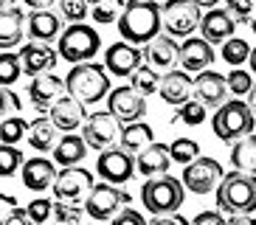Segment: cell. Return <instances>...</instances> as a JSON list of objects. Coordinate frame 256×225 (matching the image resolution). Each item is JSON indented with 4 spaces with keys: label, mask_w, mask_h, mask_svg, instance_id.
Masks as SVG:
<instances>
[{
    "label": "cell",
    "mask_w": 256,
    "mask_h": 225,
    "mask_svg": "<svg viewBox=\"0 0 256 225\" xmlns=\"http://www.w3.org/2000/svg\"><path fill=\"white\" fill-rule=\"evenodd\" d=\"M0 225H34V220L28 217V211H26V208L14 206V208L8 211L6 217L0 220Z\"/></svg>",
    "instance_id": "obj_46"
},
{
    "label": "cell",
    "mask_w": 256,
    "mask_h": 225,
    "mask_svg": "<svg viewBox=\"0 0 256 225\" xmlns=\"http://www.w3.org/2000/svg\"><path fill=\"white\" fill-rule=\"evenodd\" d=\"M107 110L113 112L121 124L141 121L144 112H146V96L138 93L132 84H118V88H113L110 96H107Z\"/></svg>",
    "instance_id": "obj_13"
},
{
    "label": "cell",
    "mask_w": 256,
    "mask_h": 225,
    "mask_svg": "<svg viewBox=\"0 0 256 225\" xmlns=\"http://www.w3.org/2000/svg\"><path fill=\"white\" fill-rule=\"evenodd\" d=\"M60 138H62L60 130H56V124L48 116H40V118L31 121L28 135H26V141H28V146L34 152H54V146H56Z\"/></svg>",
    "instance_id": "obj_27"
},
{
    "label": "cell",
    "mask_w": 256,
    "mask_h": 225,
    "mask_svg": "<svg viewBox=\"0 0 256 225\" xmlns=\"http://www.w3.org/2000/svg\"><path fill=\"white\" fill-rule=\"evenodd\" d=\"M226 178V172H222V166H220V160H214V158H197V160H192V164L183 166V188L186 192H192V194H211V192H217L220 180Z\"/></svg>",
    "instance_id": "obj_9"
},
{
    "label": "cell",
    "mask_w": 256,
    "mask_h": 225,
    "mask_svg": "<svg viewBox=\"0 0 256 225\" xmlns=\"http://www.w3.org/2000/svg\"><path fill=\"white\" fill-rule=\"evenodd\" d=\"M152 141H155V132H152V127L146 121H132V124H124L121 127V146L130 150L132 155H138Z\"/></svg>",
    "instance_id": "obj_30"
},
{
    "label": "cell",
    "mask_w": 256,
    "mask_h": 225,
    "mask_svg": "<svg viewBox=\"0 0 256 225\" xmlns=\"http://www.w3.org/2000/svg\"><path fill=\"white\" fill-rule=\"evenodd\" d=\"M228 82V93H234V96H248L250 90H254V74L250 70H242V68H231V74L226 76Z\"/></svg>",
    "instance_id": "obj_40"
},
{
    "label": "cell",
    "mask_w": 256,
    "mask_h": 225,
    "mask_svg": "<svg viewBox=\"0 0 256 225\" xmlns=\"http://www.w3.org/2000/svg\"><path fill=\"white\" fill-rule=\"evenodd\" d=\"M206 110H208V107L200 104L197 98H188L186 104L178 107V116H174V121H178V124H186V127H200V124L206 121V116H208Z\"/></svg>",
    "instance_id": "obj_36"
},
{
    "label": "cell",
    "mask_w": 256,
    "mask_h": 225,
    "mask_svg": "<svg viewBox=\"0 0 256 225\" xmlns=\"http://www.w3.org/2000/svg\"><path fill=\"white\" fill-rule=\"evenodd\" d=\"M178 62H180V70H186V74H203L214 65V48L203 37H186L180 42Z\"/></svg>",
    "instance_id": "obj_19"
},
{
    "label": "cell",
    "mask_w": 256,
    "mask_h": 225,
    "mask_svg": "<svg viewBox=\"0 0 256 225\" xmlns=\"http://www.w3.org/2000/svg\"><path fill=\"white\" fill-rule=\"evenodd\" d=\"M248 104H250V110H254V116H256V84H254V90L248 93Z\"/></svg>",
    "instance_id": "obj_54"
},
{
    "label": "cell",
    "mask_w": 256,
    "mask_h": 225,
    "mask_svg": "<svg viewBox=\"0 0 256 225\" xmlns=\"http://www.w3.org/2000/svg\"><path fill=\"white\" fill-rule=\"evenodd\" d=\"M93 186H96V180H93V174L88 169H82V166H65L62 172H56V180H54V197L60 202L82 206Z\"/></svg>",
    "instance_id": "obj_12"
},
{
    "label": "cell",
    "mask_w": 256,
    "mask_h": 225,
    "mask_svg": "<svg viewBox=\"0 0 256 225\" xmlns=\"http://www.w3.org/2000/svg\"><path fill=\"white\" fill-rule=\"evenodd\" d=\"M124 6H127V0H93L90 3V17H93V22H98V26H104V22H118Z\"/></svg>",
    "instance_id": "obj_31"
},
{
    "label": "cell",
    "mask_w": 256,
    "mask_h": 225,
    "mask_svg": "<svg viewBox=\"0 0 256 225\" xmlns=\"http://www.w3.org/2000/svg\"><path fill=\"white\" fill-rule=\"evenodd\" d=\"M169 164H172V155H169V146L166 144L152 141L150 146H144L136 155V172H141L144 178H158V174L169 172Z\"/></svg>",
    "instance_id": "obj_24"
},
{
    "label": "cell",
    "mask_w": 256,
    "mask_h": 225,
    "mask_svg": "<svg viewBox=\"0 0 256 225\" xmlns=\"http://www.w3.org/2000/svg\"><path fill=\"white\" fill-rule=\"evenodd\" d=\"M141 65H144V48L130 45V42H124V40H118L116 45H110L104 51L107 74L118 76V79H130Z\"/></svg>",
    "instance_id": "obj_14"
},
{
    "label": "cell",
    "mask_w": 256,
    "mask_h": 225,
    "mask_svg": "<svg viewBox=\"0 0 256 225\" xmlns=\"http://www.w3.org/2000/svg\"><path fill=\"white\" fill-rule=\"evenodd\" d=\"M158 96L164 98V104H172V107L186 104L188 98L194 96V79L186 70H180V68H172V70H166L160 76Z\"/></svg>",
    "instance_id": "obj_16"
},
{
    "label": "cell",
    "mask_w": 256,
    "mask_h": 225,
    "mask_svg": "<svg viewBox=\"0 0 256 225\" xmlns=\"http://www.w3.org/2000/svg\"><path fill=\"white\" fill-rule=\"evenodd\" d=\"M226 8H228V14L236 20V26L240 22H250L256 14V0H226Z\"/></svg>",
    "instance_id": "obj_42"
},
{
    "label": "cell",
    "mask_w": 256,
    "mask_h": 225,
    "mask_svg": "<svg viewBox=\"0 0 256 225\" xmlns=\"http://www.w3.org/2000/svg\"><path fill=\"white\" fill-rule=\"evenodd\" d=\"M248 56H250V45L245 42V40L231 37V40L222 42V60H226L231 68H240L242 62H248Z\"/></svg>",
    "instance_id": "obj_37"
},
{
    "label": "cell",
    "mask_w": 256,
    "mask_h": 225,
    "mask_svg": "<svg viewBox=\"0 0 256 225\" xmlns=\"http://www.w3.org/2000/svg\"><path fill=\"white\" fill-rule=\"evenodd\" d=\"M26 135H28V121H26L23 116H8V118L0 121V141L3 144L17 146Z\"/></svg>",
    "instance_id": "obj_32"
},
{
    "label": "cell",
    "mask_w": 256,
    "mask_h": 225,
    "mask_svg": "<svg viewBox=\"0 0 256 225\" xmlns=\"http://www.w3.org/2000/svg\"><path fill=\"white\" fill-rule=\"evenodd\" d=\"M250 31L256 34V14H254V20H250Z\"/></svg>",
    "instance_id": "obj_56"
},
{
    "label": "cell",
    "mask_w": 256,
    "mask_h": 225,
    "mask_svg": "<svg viewBox=\"0 0 256 225\" xmlns=\"http://www.w3.org/2000/svg\"><path fill=\"white\" fill-rule=\"evenodd\" d=\"M200 20H203V8L197 6L194 0H166L160 6V26H164V34L169 37H192L197 28H200Z\"/></svg>",
    "instance_id": "obj_7"
},
{
    "label": "cell",
    "mask_w": 256,
    "mask_h": 225,
    "mask_svg": "<svg viewBox=\"0 0 256 225\" xmlns=\"http://www.w3.org/2000/svg\"><path fill=\"white\" fill-rule=\"evenodd\" d=\"M26 34V14L17 6L0 8V48L12 51L14 45H20Z\"/></svg>",
    "instance_id": "obj_26"
},
{
    "label": "cell",
    "mask_w": 256,
    "mask_h": 225,
    "mask_svg": "<svg viewBox=\"0 0 256 225\" xmlns=\"http://www.w3.org/2000/svg\"><path fill=\"white\" fill-rule=\"evenodd\" d=\"M20 74H23L20 54H12V51L0 54V88H12L20 79Z\"/></svg>",
    "instance_id": "obj_35"
},
{
    "label": "cell",
    "mask_w": 256,
    "mask_h": 225,
    "mask_svg": "<svg viewBox=\"0 0 256 225\" xmlns=\"http://www.w3.org/2000/svg\"><path fill=\"white\" fill-rule=\"evenodd\" d=\"M183 200H186V188H183L180 180L172 178L169 172L158 174V178H150L141 186V202L152 217H158V214H174L183 206Z\"/></svg>",
    "instance_id": "obj_5"
},
{
    "label": "cell",
    "mask_w": 256,
    "mask_h": 225,
    "mask_svg": "<svg viewBox=\"0 0 256 225\" xmlns=\"http://www.w3.org/2000/svg\"><path fill=\"white\" fill-rule=\"evenodd\" d=\"M17 169H23V152L12 144H0V178H12Z\"/></svg>",
    "instance_id": "obj_39"
},
{
    "label": "cell",
    "mask_w": 256,
    "mask_h": 225,
    "mask_svg": "<svg viewBox=\"0 0 256 225\" xmlns=\"http://www.w3.org/2000/svg\"><path fill=\"white\" fill-rule=\"evenodd\" d=\"M26 211H28V217L34 220V225H42V222H48V217L54 214V200L37 197V200H31L28 206H26Z\"/></svg>",
    "instance_id": "obj_43"
},
{
    "label": "cell",
    "mask_w": 256,
    "mask_h": 225,
    "mask_svg": "<svg viewBox=\"0 0 256 225\" xmlns=\"http://www.w3.org/2000/svg\"><path fill=\"white\" fill-rule=\"evenodd\" d=\"M90 3L93 0H60V12L70 26L74 22H84L90 17Z\"/></svg>",
    "instance_id": "obj_41"
},
{
    "label": "cell",
    "mask_w": 256,
    "mask_h": 225,
    "mask_svg": "<svg viewBox=\"0 0 256 225\" xmlns=\"http://www.w3.org/2000/svg\"><path fill=\"white\" fill-rule=\"evenodd\" d=\"M82 225H84V222H82ZM88 225H96V222H88Z\"/></svg>",
    "instance_id": "obj_57"
},
{
    "label": "cell",
    "mask_w": 256,
    "mask_h": 225,
    "mask_svg": "<svg viewBox=\"0 0 256 225\" xmlns=\"http://www.w3.org/2000/svg\"><path fill=\"white\" fill-rule=\"evenodd\" d=\"M14 206H17L14 197H12V194H3V192H0V220L6 217V214H8L12 208H14Z\"/></svg>",
    "instance_id": "obj_49"
},
{
    "label": "cell",
    "mask_w": 256,
    "mask_h": 225,
    "mask_svg": "<svg viewBox=\"0 0 256 225\" xmlns=\"http://www.w3.org/2000/svg\"><path fill=\"white\" fill-rule=\"evenodd\" d=\"M65 90L88 107V104L104 102L113 88H110V74H107L104 65H98V62H82V65H74L68 70V76H65Z\"/></svg>",
    "instance_id": "obj_2"
},
{
    "label": "cell",
    "mask_w": 256,
    "mask_h": 225,
    "mask_svg": "<svg viewBox=\"0 0 256 225\" xmlns=\"http://www.w3.org/2000/svg\"><path fill=\"white\" fill-rule=\"evenodd\" d=\"M169 155H172V164H192L200 158V144L194 138H174L169 144Z\"/></svg>",
    "instance_id": "obj_34"
},
{
    "label": "cell",
    "mask_w": 256,
    "mask_h": 225,
    "mask_svg": "<svg viewBox=\"0 0 256 225\" xmlns=\"http://www.w3.org/2000/svg\"><path fill=\"white\" fill-rule=\"evenodd\" d=\"M28 102L34 104V110H40V112H48V107L56 102V98H62L68 90H65V79H60V76L54 74H40V76H34L28 82Z\"/></svg>",
    "instance_id": "obj_15"
},
{
    "label": "cell",
    "mask_w": 256,
    "mask_h": 225,
    "mask_svg": "<svg viewBox=\"0 0 256 225\" xmlns=\"http://www.w3.org/2000/svg\"><path fill=\"white\" fill-rule=\"evenodd\" d=\"M248 68H250V74L256 76V48H250V56H248Z\"/></svg>",
    "instance_id": "obj_53"
},
{
    "label": "cell",
    "mask_w": 256,
    "mask_h": 225,
    "mask_svg": "<svg viewBox=\"0 0 256 225\" xmlns=\"http://www.w3.org/2000/svg\"><path fill=\"white\" fill-rule=\"evenodd\" d=\"M127 202H130V194L121 192L118 186H113V183H96L82 206H84V211H88V217H90L93 222H107V220H113L121 208H127Z\"/></svg>",
    "instance_id": "obj_8"
},
{
    "label": "cell",
    "mask_w": 256,
    "mask_h": 225,
    "mask_svg": "<svg viewBox=\"0 0 256 225\" xmlns=\"http://www.w3.org/2000/svg\"><path fill=\"white\" fill-rule=\"evenodd\" d=\"M217 208L222 214H254L256 211V174L245 172H231L220 180L217 186Z\"/></svg>",
    "instance_id": "obj_3"
},
{
    "label": "cell",
    "mask_w": 256,
    "mask_h": 225,
    "mask_svg": "<svg viewBox=\"0 0 256 225\" xmlns=\"http://www.w3.org/2000/svg\"><path fill=\"white\" fill-rule=\"evenodd\" d=\"M60 62V51H54L51 45L46 42H34L28 40V45L20 48V65H23V74H28L31 79L40 74H51Z\"/></svg>",
    "instance_id": "obj_17"
},
{
    "label": "cell",
    "mask_w": 256,
    "mask_h": 225,
    "mask_svg": "<svg viewBox=\"0 0 256 225\" xmlns=\"http://www.w3.org/2000/svg\"><path fill=\"white\" fill-rule=\"evenodd\" d=\"M234 28H236V20L228 14V8H208L200 20V34H203L206 42L217 45V42H226V40L234 37Z\"/></svg>",
    "instance_id": "obj_22"
},
{
    "label": "cell",
    "mask_w": 256,
    "mask_h": 225,
    "mask_svg": "<svg viewBox=\"0 0 256 225\" xmlns=\"http://www.w3.org/2000/svg\"><path fill=\"white\" fill-rule=\"evenodd\" d=\"M192 225H228V220L222 217V211H200Z\"/></svg>",
    "instance_id": "obj_47"
},
{
    "label": "cell",
    "mask_w": 256,
    "mask_h": 225,
    "mask_svg": "<svg viewBox=\"0 0 256 225\" xmlns=\"http://www.w3.org/2000/svg\"><path fill=\"white\" fill-rule=\"evenodd\" d=\"M26 34L34 42H54L56 37H62V20L60 14H54L51 8H42V12H31L26 17Z\"/></svg>",
    "instance_id": "obj_23"
},
{
    "label": "cell",
    "mask_w": 256,
    "mask_h": 225,
    "mask_svg": "<svg viewBox=\"0 0 256 225\" xmlns=\"http://www.w3.org/2000/svg\"><path fill=\"white\" fill-rule=\"evenodd\" d=\"M194 3H197L200 8H217L220 3H222V0H194Z\"/></svg>",
    "instance_id": "obj_52"
},
{
    "label": "cell",
    "mask_w": 256,
    "mask_h": 225,
    "mask_svg": "<svg viewBox=\"0 0 256 225\" xmlns=\"http://www.w3.org/2000/svg\"><path fill=\"white\" fill-rule=\"evenodd\" d=\"M228 225H256V217L254 214H231Z\"/></svg>",
    "instance_id": "obj_50"
},
{
    "label": "cell",
    "mask_w": 256,
    "mask_h": 225,
    "mask_svg": "<svg viewBox=\"0 0 256 225\" xmlns=\"http://www.w3.org/2000/svg\"><path fill=\"white\" fill-rule=\"evenodd\" d=\"M26 6L31 8V12H42V8H48L54 3V0H23Z\"/></svg>",
    "instance_id": "obj_51"
},
{
    "label": "cell",
    "mask_w": 256,
    "mask_h": 225,
    "mask_svg": "<svg viewBox=\"0 0 256 225\" xmlns=\"http://www.w3.org/2000/svg\"><path fill=\"white\" fill-rule=\"evenodd\" d=\"M88 144H84L82 135H62L60 141H56V146H54V164H60L62 169L65 166H79L84 160V155H88Z\"/></svg>",
    "instance_id": "obj_28"
},
{
    "label": "cell",
    "mask_w": 256,
    "mask_h": 225,
    "mask_svg": "<svg viewBox=\"0 0 256 225\" xmlns=\"http://www.w3.org/2000/svg\"><path fill=\"white\" fill-rule=\"evenodd\" d=\"M194 98L206 107H222L228 102V82L217 70H203L194 76Z\"/></svg>",
    "instance_id": "obj_20"
},
{
    "label": "cell",
    "mask_w": 256,
    "mask_h": 225,
    "mask_svg": "<svg viewBox=\"0 0 256 225\" xmlns=\"http://www.w3.org/2000/svg\"><path fill=\"white\" fill-rule=\"evenodd\" d=\"M178 56H180V45L174 42V37H169L164 31L152 42L144 45V62L150 68H155V70H164V74L174 68Z\"/></svg>",
    "instance_id": "obj_21"
},
{
    "label": "cell",
    "mask_w": 256,
    "mask_h": 225,
    "mask_svg": "<svg viewBox=\"0 0 256 225\" xmlns=\"http://www.w3.org/2000/svg\"><path fill=\"white\" fill-rule=\"evenodd\" d=\"M110 225H146V220H144V214L136 208H121L118 214L110 220Z\"/></svg>",
    "instance_id": "obj_44"
},
{
    "label": "cell",
    "mask_w": 256,
    "mask_h": 225,
    "mask_svg": "<svg viewBox=\"0 0 256 225\" xmlns=\"http://www.w3.org/2000/svg\"><path fill=\"white\" fill-rule=\"evenodd\" d=\"M130 84H132L138 93H144V96H152V93H158L160 74L155 70V68H150V65H141L136 74L130 76Z\"/></svg>",
    "instance_id": "obj_33"
},
{
    "label": "cell",
    "mask_w": 256,
    "mask_h": 225,
    "mask_svg": "<svg viewBox=\"0 0 256 225\" xmlns=\"http://www.w3.org/2000/svg\"><path fill=\"white\" fill-rule=\"evenodd\" d=\"M96 174L104 180V183L124 186V183L132 180V174H136V155L130 150H124V146H110V150L98 152Z\"/></svg>",
    "instance_id": "obj_11"
},
{
    "label": "cell",
    "mask_w": 256,
    "mask_h": 225,
    "mask_svg": "<svg viewBox=\"0 0 256 225\" xmlns=\"http://www.w3.org/2000/svg\"><path fill=\"white\" fill-rule=\"evenodd\" d=\"M118 34L130 45H146L160 34V3L155 0H127L118 17Z\"/></svg>",
    "instance_id": "obj_1"
},
{
    "label": "cell",
    "mask_w": 256,
    "mask_h": 225,
    "mask_svg": "<svg viewBox=\"0 0 256 225\" xmlns=\"http://www.w3.org/2000/svg\"><path fill=\"white\" fill-rule=\"evenodd\" d=\"M231 169L245 174H256V135H245L231 144Z\"/></svg>",
    "instance_id": "obj_29"
},
{
    "label": "cell",
    "mask_w": 256,
    "mask_h": 225,
    "mask_svg": "<svg viewBox=\"0 0 256 225\" xmlns=\"http://www.w3.org/2000/svg\"><path fill=\"white\" fill-rule=\"evenodd\" d=\"M8 110L20 112V98H17L14 90H3V88H0V118H3Z\"/></svg>",
    "instance_id": "obj_45"
},
{
    "label": "cell",
    "mask_w": 256,
    "mask_h": 225,
    "mask_svg": "<svg viewBox=\"0 0 256 225\" xmlns=\"http://www.w3.org/2000/svg\"><path fill=\"white\" fill-rule=\"evenodd\" d=\"M121 124L113 112H90L82 124V138L84 144L96 152H104L110 146H116V141H121Z\"/></svg>",
    "instance_id": "obj_10"
},
{
    "label": "cell",
    "mask_w": 256,
    "mask_h": 225,
    "mask_svg": "<svg viewBox=\"0 0 256 225\" xmlns=\"http://www.w3.org/2000/svg\"><path fill=\"white\" fill-rule=\"evenodd\" d=\"M254 127H256V116H254V110H250V104L242 102V98L226 102L222 107H217L214 118H211L214 135L226 144H236L240 138L254 132Z\"/></svg>",
    "instance_id": "obj_4"
},
{
    "label": "cell",
    "mask_w": 256,
    "mask_h": 225,
    "mask_svg": "<svg viewBox=\"0 0 256 225\" xmlns=\"http://www.w3.org/2000/svg\"><path fill=\"white\" fill-rule=\"evenodd\" d=\"M14 3H17V0H0V8H12Z\"/></svg>",
    "instance_id": "obj_55"
},
{
    "label": "cell",
    "mask_w": 256,
    "mask_h": 225,
    "mask_svg": "<svg viewBox=\"0 0 256 225\" xmlns=\"http://www.w3.org/2000/svg\"><path fill=\"white\" fill-rule=\"evenodd\" d=\"M88 214L84 206H76V202H54V220L56 225H82V217Z\"/></svg>",
    "instance_id": "obj_38"
},
{
    "label": "cell",
    "mask_w": 256,
    "mask_h": 225,
    "mask_svg": "<svg viewBox=\"0 0 256 225\" xmlns=\"http://www.w3.org/2000/svg\"><path fill=\"white\" fill-rule=\"evenodd\" d=\"M48 118L56 124L60 132H76V130L84 124L88 112H84V104L79 98H74L70 93H65L62 98H56L51 107H48Z\"/></svg>",
    "instance_id": "obj_18"
},
{
    "label": "cell",
    "mask_w": 256,
    "mask_h": 225,
    "mask_svg": "<svg viewBox=\"0 0 256 225\" xmlns=\"http://www.w3.org/2000/svg\"><path fill=\"white\" fill-rule=\"evenodd\" d=\"M146 225H192V222L174 211V214H158V217H152Z\"/></svg>",
    "instance_id": "obj_48"
},
{
    "label": "cell",
    "mask_w": 256,
    "mask_h": 225,
    "mask_svg": "<svg viewBox=\"0 0 256 225\" xmlns=\"http://www.w3.org/2000/svg\"><path fill=\"white\" fill-rule=\"evenodd\" d=\"M98 48H102V37H98V31L93 26H88V22H74V26H68V28L62 31L60 45H56L60 56L65 62H70V65L93 62Z\"/></svg>",
    "instance_id": "obj_6"
},
{
    "label": "cell",
    "mask_w": 256,
    "mask_h": 225,
    "mask_svg": "<svg viewBox=\"0 0 256 225\" xmlns=\"http://www.w3.org/2000/svg\"><path fill=\"white\" fill-rule=\"evenodd\" d=\"M20 172H23V186L28 192H46L56 180L54 160H48V158H26Z\"/></svg>",
    "instance_id": "obj_25"
}]
</instances>
